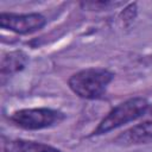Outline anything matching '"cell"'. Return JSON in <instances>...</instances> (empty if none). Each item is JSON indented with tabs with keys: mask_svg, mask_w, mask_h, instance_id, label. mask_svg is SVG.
<instances>
[{
	"mask_svg": "<svg viewBox=\"0 0 152 152\" xmlns=\"http://www.w3.org/2000/svg\"><path fill=\"white\" fill-rule=\"evenodd\" d=\"M116 141L133 145L152 142V121H145L131 127L121 135H119Z\"/></svg>",
	"mask_w": 152,
	"mask_h": 152,
	"instance_id": "cell-5",
	"label": "cell"
},
{
	"mask_svg": "<svg viewBox=\"0 0 152 152\" xmlns=\"http://www.w3.org/2000/svg\"><path fill=\"white\" fill-rule=\"evenodd\" d=\"M64 114L51 108H25L11 115L12 122L24 129H42L51 127L64 119Z\"/></svg>",
	"mask_w": 152,
	"mask_h": 152,
	"instance_id": "cell-3",
	"label": "cell"
},
{
	"mask_svg": "<svg viewBox=\"0 0 152 152\" xmlns=\"http://www.w3.org/2000/svg\"><path fill=\"white\" fill-rule=\"evenodd\" d=\"M27 63V56L23 51H12L5 55L1 59V74H13L21 69Z\"/></svg>",
	"mask_w": 152,
	"mask_h": 152,
	"instance_id": "cell-7",
	"label": "cell"
},
{
	"mask_svg": "<svg viewBox=\"0 0 152 152\" xmlns=\"http://www.w3.org/2000/svg\"><path fill=\"white\" fill-rule=\"evenodd\" d=\"M5 152H62L50 145L30 141V140H12L5 145Z\"/></svg>",
	"mask_w": 152,
	"mask_h": 152,
	"instance_id": "cell-6",
	"label": "cell"
},
{
	"mask_svg": "<svg viewBox=\"0 0 152 152\" xmlns=\"http://www.w3.org/2000/svg\"><path fill=\"white\" fill-rule=\"evenodd\" d=\"M45 17L39 13L15 14L2 12L0 14V26L19 34H27L39 31L45 26Z\"/></svg>",
	"mask_w": 152,
	"mask_h": 152,
	"instance_id": "cell-4",
	"label": "cell"
},
{
	"mask_svg": "<svg viewBox=\"0 0 152 152\" xmlns=\"http://www.w3.org/2000/svg\"><path fill=\"white\" fill-rule=\"evenodd\" d=\"M148 108V102L142 97H132L128 99L116 107H114L99 124L96 129L93 132V135H100L113 131L129 121L137 120L142 116Z\"/></svg>",
	"mask_w": 152,
	"mask_h": 152,
	"instance_id": "cell-2",
	"label": "cell"
},
{
	"mask_svg": "<svg viewBox=\"0 0 152 152\" xmlns=\"http://www.w3.org/2000/svg\"><path fill=\"white\" fill-rule=\"evenodd\" d=\"M113 76V72L104 68H88L74 74L69 78L68 84L80 97L95 100L104 94Z\"/></svg>",
	"mask_w": 152,
	"mask_h": 152,
	"instance_id": "cell-1",
	"label": "cell"
}]
</instances>
